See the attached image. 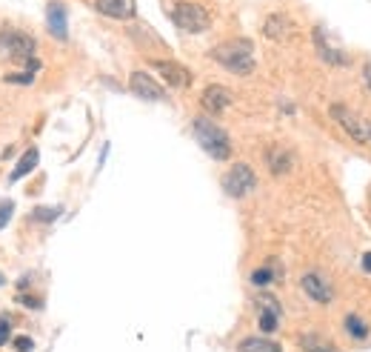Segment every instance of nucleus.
Segmentation results:
<instances>
[{
    "label": "nucleus",
    "mask_w": 371,
    "mask_h": 352,
    "mask_svg": "<svg viewBox=\"0 0 371 352\" xmlns=\"http://www.w3.org/2000/svg\"><path fill=\"white\" fill-rule=\"evenodd\" d=\"M363 269L371 272V252H365V258H363Z\"/></svg>",
    "instance_id": "nucleus-26"
},
{
    "label": "nucleus",
    "mask_w": 371,
    "mask_h": 352,
    "mask_svg": "<svg viewBox=\"0 0 371 352\" xmlns=\"http://www.w3.org/2000/svg\"><path fill=\"white\" fill-rule=\"evenodd\" d=\"M37 158H40V152H37L35 147H32V149H26V152H23V158H20V164H18L15 169H12V175H9V181L15 183V181H20V178H26V175H29V172H32V169L37 166Z\"/></svg>",
    "instance_id": "nucleus-15"
},
{
    "label": "nucleus",
    "mask_w": 371,
    "mask_h": 352,
    "mask_svg": "<svg viewBox=\"0 0 371 352\" xmlns=\"http://www.w3.org/2000/svg\"><path fill=\"white\" fill-rule=\"evenodd\" d=\"M9 332H12V318L9 315H0V346L9 344Z\"/></svg>",
    "instance_id": "nucleus-23"
},
{
    "label": "nucleus",
    "mask_w": 371,
    "mask_h": 352,
    "mask_svg": "<svg viewBox=\"0 0 371 352\" xmlns=\"http://www.w3.org/2000/svg\"><path fill=\"white\" fill-rule=\"evenodd\" d=\"M60 212H63L60 206H37L35 212H32V221H37V224H49V221L60 218Z\"/></svg>",
    "instance_id": "nucleus-19"
},
{
    "label": "nucleus",
    "mask_w": 371,
    "mask_h": 352,
    "mask_svg": "<svg viewBox=\"0 0 371 352\" xmlns=\"http://www.w3.org/2000/svg\"><path fill=\"white\" fill-rule=\"evenodd\" d=\"M0 46H4V52H6L9 57H15L18 63L32 60L35 52H37L35 38L26 35V32H20V29H12V26H4V29H0Z\"/></svg>",
    "instance_id": "nucleus-3"
},
{
    "label": "nucleus",
    "mask_w": 371,
    "mask_h": 352,
    "mask_svg": "<svg viewBox=\"0 0 371 352\" xmlns=\"http://www.w3.org/2000/svg\"><path fill=\"white\" fill-rule=\"evenodd\" d=\"M129 86H131V92L137 98H146V101H163L166 98V92L155 84V78L146 75V72H134L131 81H129Z\"/></svg>",
    "instance_id": "nucleus-10"
},
{
    "label": "nucleus",
    "mask_w": 371,
    "mask_h": 352,
    "mask_svg": "<svg viewBox=\"0 0 371 352\" xmlns=\"http://www.w3.org/2000/svg\"><path fill=\"white\" fill-rule=\"evenodd\" d=\"M46 21H49V32L57 38V40H66L69 38V26H66V6L63 4H49L46 9Z\"/></svg>",
    "instance_id": "nucleus-13"
},
{
    "label": "nucleus",
    "mask_w": 371,
    "mask_h": 352,
    "mask_svg": "<svg viewBox=\"0 0 371 352\" xmlns=\"http://www.w3.org/2000/svg\"><path fill=\"white\" fill-rule=\"evenodd\" d=\"M346 329H348V335L357 338V341L368 335V327H365L363 318H357V315H348V318H346Z\"/></svg>",
    "instance_id": "nucleus-20"
},
{
    "label": "nucleus",
    "mask_w": 371,
    "mask_h": 352,
    "mask_svg": "<svg viewBox=\"0 0 371 352\" xmlns=\"http://www.w3.org/2000/svg\"><path fill=\"white\" fill-rule=\"evenodd\" d=\"M211 57L223 66L229 69L235 75H252L254 72V46L249 40H232V43H220Z\"/></svg>",
    "instance_id": "nucleus-1"
},
{
    "label": "nucleus",
    "mask_w": 371,
    "mask_h": 352,
    "mask_svg": "<svg viewBox=\"0 0 371 352\" xmlns=\"http://www.w3.org/2000/svg\"><path fill=\"white\" fill-rule=\"evenodd\" d=\"M254 183H257V178H254L252 166H246V164H235L226 172V178H223V189H226V195H232V198L249 195L254 189Z\"/></svg>",
    "instance_id": "nucleus-5"
},
{
    "label": "nucleus",
    "mask_w": 371,
    "mask_h": 352,
    "mask_svg": "<svg viewBox=\"0 0 371 352\" xmlns=\"http://www.w3.org/2000/svg\"><path fill=\"white\" fill-rule=\"evenodd\" d=\"M98 9H100V15L114 18V21H131L137 12L134 0H98Z\"/></svg>",
    "instance_id": "nucleus-11"
},
{
    "label": "nucleus",
    "mask_w": 371,
    "mask_h": 352,
    "mask_svg": "<svg viewBox=\"0 0 371 352\" xmlns=\"http://www.w3.org/2000/svg\"><path fill=\"white\" fill-rule=\"evenodd\" d=\"M303 290H306V295L312 298V301H317V304H329L331 298H334V293H331V284L320 275V272H306L303 275Z\"/></svg>",
    "instance_id": "nucleus-8"
},
{
    "label": "nucleus",
    "mask_w": 371,
    "mask_h": 352,
    "mask_svg": "<svg viewBox=\"0 0 371 352\" xmlns=\"http://www.w3.org/2000/svg\"><path fill=\"white\" fill-rule=\"evenodd\" d=\"M331 118H334L337 123H343V129L357 140V144H365V140H368V123H363L360 115H354L348 106L334 103V106H331Z\"/></svg>",
    "instance_id": "nucleus-6"
},
{
    "label": "nucleus",
    "mask_w": 371,
    "mask_h": 352,
    "mask_svg": "<svg viewBox=\"0 0 371 352\" xmlns=\"http://www.w3.org/2000/svg\"><path fill=\"white\" fill-rule=\"evenodd\" d=\"M12 215H15V203H12V200H0V229L9 224Z\"/></svg>",
    "instance_id": "nucleus-22"
},
{
    "label": "nucleus",
    "mask_w": 371,
    "mask_h": 352,
    "mask_svg": "<svg viewBox=\"0 0 371 352\" xmlns=\"http://www.w3.org/2000/svg\"><path fill=\"white\" fill-rule=\"evenodd\" d=\"M314 43H317V52H320V57L323 60H329V63H334V66H348L351 63V57L340 49V46H334L331 40H329V35H326V29H314Z\"/></svg>",
    "instance_id": "nucleus-9"
},
{
    "label": "nucleus",
    "mask_w": 371,
    "mask_h": 352,
    "mask_svg": "<svg viewBox=\"0 0 371 352\" xmlns=\"http://www.w3.org/2000/svg\"><path fill=\"white\" fill-rule=\"evenodd\" d=\"M32 346H35V341H32V338H26V335L15 341V349H18V352H32Z\"/></svg>",
    "instance_id": "nucleus-24"
},
{
    "label": "nucleus",
    "mask_w": 371,
    "mask_h": 352,
    "mask_svg": "<svg viewBox=\"0 0 371 352\" xmlns=\"http://www.w3.org/2000/svg\"><path fill=\"white\" fill-rule=\"evenodd\" d=\"M194 137H197V144L206 149V155H211L214 161H229V158H232L229 135L223 132L214 120L197 118V120H194Z\"/></svg>",
    "instance_id": "nucleus-2"
},
{
    "label": "nucleus",
    "mask_w": 371,
    "mask_h": 352,
    "mask_svg": "<svg viewBox=\"0 0 371 352\" xmlns=\"http://www.w3.org/2000/svg\"><path fill=\"white\" fill-rule=\"evenodd\" d=\"M271 280H274V275H271V269H254L252 272V284H257V287H266V284H271Z\"/></svg>",
    "instance_id": "nucleus-21"
},
{
    "label": "nucleus",
    "mask_w": 371,
    "mask_h": 352,
    "mask_svg": "<svg viewBox=\"0 0 371 352\" xmlns=\"http://www.w3.org/2000/svg\"><path fill=\"white\" fill-rule=\"evenodd\" d=\"M172 21L177 23V29L192 32V35L206 32V29H208V23H211L208 12H206L203 6H197V4H177V6L172 9Z\"/></svg>",
    "instance_id": "nucleus-4"
},
{
    "label": "nucleus",
    "mask_w": 371,
    "mask_h": 352,
    "mask_svg": "<svg viewBox=\"0 0 371 352\" xmlns=\"http://www.w3.org/2000/svg\"><path fill=\"white\" fill-rule=\"evenodd\" d=\"M300 346H303V352H337L326 338H320V335H312V332H306V335H300Z\"/></svg>",
    "instance_id": "nucleus-17"
},
{
    "label": "nucleus",
    "mask_w": 371,
    "mask_h": 352,
    "mask_svg": "<svg viewBox=\"0 0 371 352\" xmlns=\"http://www.w3.org/2000/svg\"><path fill=\"white\" fill-rule=\"evenodd\" d=\"M240 352H283L280 344L269 341V338H246L240 344Z\"/></svg>",
    "instance_id": "nucleus-18"
},
{
    "label": "nucleus",
    "mask_w": 371,
    "mask_h": 352,
    "mask_svg": "<svg viewBox=\"0 0 371 352\" xmlns=\"http://www.w3.org/2000/svg\"><path fill=\"white\" fill-rule=\"evenodd\" d=\"M155 69L166 78V84H169L172 89H189V86H192L189 69L180 66V63H172V60H155Z\"/></svg>",
    "instance_id": "nucleus-7"
},
{
    "label": "nucleus",
    "mask_w": 371,
    "mask_h": 352,
    "mask_svg": "<svg viewBox=\"0 0 371 352\" xmlns=\"http://www.w3.org/2000/svg\"><path fill=\"white\" fill-rule=\"evenodd\" d=\"M288 29H291V23L283 18V15H271L269 21H266V38H274V40H283L285 35H288Z\"/></svg>",
    "instance_id": "nucleus-16"
},
{
    "label": "nucleus",
    "mask_w": 371,
    "mask_h": 352,
    "mask_svg": "<svg viewBox=\"0 0 371 352\" xmlns=\"http://www.w3.org/2000/svg\"><path fill=\"white\" fill-rule=\"evenodd\" d=\"M200 103H203V109H206V112L220 115L223 109H226V106L232 103V95H229V89H226V86H206V92H203Z\"/></svg>",
    "instance_id": "nucleus-12"
},
{
    "label": "nucleus",
    "mask_w": 371,
    "mask_h": 352,
    "mask_svg": "<svg viewBox=\"0 0 371 352\" xmlns=\"http://www.w3.org/2000/svg\"><path fill=\"white\" fill-rule=\"evenodd\" d=\"M363 78H365V86L371 89V60L365 63V69H363Z\"/></svg>",
    "instance_id": "nucleus-25"
},
{
    "label": "nucleus",
    "mask_w": 371,
    "mask_h": 352,
    "mask_svg": "<svg viewBox=\"0 0 371 352\" xmlns=\"http://www.w3.org/2000/svg\"><path fill=\"white\" fill-rule=\"evenodd\" d=\"M266 164H269V169H271L274 175H285V172L291 169V155H288L285 149H280V147H271V149L266 152Z\"/></svg>",
    "instance_id": "nucleus-14"
},
{
    "label": "nucleus",
    "mask_w": 371,
    "mask_h": 352,
    "mask_svg": "<svg viewBox=\"0 0 371 352\" xmlns=\"http://www.w3.org/2000/svg\"><path fill=\"white\" fill-rule=\"evenodd\" d=\"M368 140H371V123H368Z\"/></svg>",
    "instance_id": "nucleus-27"
},
{
    "label": "nucleus",
    "mask_w": 371,
    "mask_h": 352,
    "mask_svg": "<svg viewBox=\"0 0 371 352\" xmlns=\"http://www.w3.org/2000/svg\"><path fill=\"white\" fill-rule=\"evenodd\" d=\"M0 284H4V278H0Z\"/></svg>",
    "instance_id": "nucleus-28"
}]
</instances>
